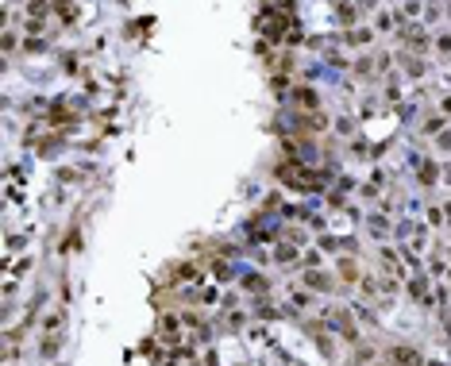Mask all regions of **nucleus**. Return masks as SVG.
Masks as SVG:
<instances>
[{"label":"nucleus","instance_id":"f257e3e1","mask_svg":"<svg viewBox=\"0 0 451 366\" xmlns=\"http://www.w3.org/2000/svg\"><path fill=\"white\" fill-rule=\"evenodd\" d=\"M394 363H401V366H420V355H416V351H409V347H401V351H394Z\"/></svg>","mask_w":451,"mask_h":366},{"label":"nucleus","instance_id":"f03ea898","mask_svg":"<svg viewBox=\"0 0 451 366\" xmlns=\"http://www.w3.org/2000/svg\"><path fill=\"white\" fill-rule=\"evenodd\" d=\"M297 105H305V108H312V105H316V97H312V89H297Z\"/></svg>","mask_w":451,"mask_h":366},{"label":"nucleus","instance_id":"7ed1b4c3","mask_svg":"<svg viewBox=\"0 0 451 366\" xmlns=\"http://www.w3.org/2000/svg\"><path fill=\"white\" fill-rule=\"evenodd\" d=\"M305 281H308V285H312V289H328V281H324V274H308V278H305Z\"/></svg>","mask_w":451,"mask_h":366},{"label":"nucleus","instance_id":"20e7f679","mask_svg":"<svg viewBox=\"0 0 451 366\" xmlns=\"http://www.w3.org/2000/svg\"><path fill=\"white\" fill-rule=\"evenodd\" d=\"M378 366H382V363H378Z\"/></svg>","mask_w":451,"mask_h":366}]
</instances>
